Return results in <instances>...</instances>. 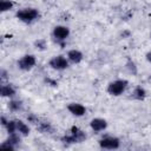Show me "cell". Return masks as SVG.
Segmentation results:
<instances>
[{
    "mask_svg": "<svg viewBox=\"0 0 151 151\" xmlns=\"http://www.w3.org/2000/svg\"><path fill=\"white\" fill-rule=\"evenodd\" d=\"M34 65H35V57L32 55V54H26V55H24V57L18 61L19 68H21V70H24V71L31 70Z\"/></svg>",
    "mask_w": 151,
    "mask_h": 151,
    "instance_id": "obj_5",
    "label": "cell"
},
{
    "mask_svg": "<svg viewBox=\"0 0 151 151\" xmlns=\"http://www.w3.org/2000/svg\"><path fill=\"white\" fill-rule=\"evenodd\" d=\"M37 130L41 133H51L53 131L51 124L47 122H38L37 123Z\"/></svg>",
    "mask_w": 151,
    "mask_h": 151,
    "instance_id": "obj_13",
    "label": "cell"
},
{
    "mask_svg": "<svg viewBox=\"0 0 151 151\" xmlns=\"http://www.w3.org/2000/svg\"><path fill=\"white\" fill-rule=\"evenodd\" d=\"M5 127L7 129L8 133H14V132H17V122L15 120H8L7 124L5 125Z\"/></svg>",
    "mask_w": 151,
    "mask_h": 151,
    "instance_id": "obj_18",
    "label": "cell"
},
{
    "mask_svg": "<svg viewBox=\"0 0 151 151\" xmlns=\"http://www.w3.org/2000/svg\"><path fill=\"white\" fill-rule=\"evenodd\" d=\"M7 122H8V120H6V118H5V117H1V124H2L4 126L7 124Z\"/></svg>",
    "mask_w": 151,
    "mask_h": 151,
    "instance_id": "obj_22",
    "label": "cell"
},
{
    "mask_svg": "<svg viewBox=\"0 0 151 151\" xmlns=\"http://www.w3.org/2000/svg\"><path fill=\"white\" fill-rule=\"evenodd\" d=\"M8 107H9L11 111L17 112V111H20L22 109V103L20 100H11L8 103Z\"/></svg>",
    "mask_w": 151,
    "mask_h": 151,
    "instance_id": "obj_16",
    "label": "cell"
},
{
    "mask_svg": "<svg viewBox=\"0 0 151 151\" xmlns=\"http://www.w3.org/2000/svg\"><path fill=\"white\" fill-rule=\"evenodd\" d=\"M7 78V72L5 71V70H1V79L4 80V79H6Z\"/></svg>",
    "mask_w": 151,
    "mask_h": 151,
    "instance_id": "obj_21",
    "label": "cell"
},
{
    "mask_svg": "<svg viewBox=\"0 0 151 151\" xmlns=\"http://www.w3.org/2000/svg\"><path fill=\"white\" fill-rule=\"evenodd\" d=\"M1 96L2 97H13L15 94V90L11 84L1 85Z\"/></svg>",
    "mask_w": 151,
    "mask_h": 151,
    "instance_id": "obj_12",
    "label": "cell"
},
{
    "mask_svg": "<svg viewBox=\"0 0 151 151\" xmlns=\"http://www.w3.org/2000/svg\"><path fill=\"white\" fill-rule=\"evenodd\" d=\"M35 46L40 50H44L46 47V42H45V40H38V41H35Z\"/></svg>",
    "mask_w": 151,
    "mask_h": 151,
    "instance_id": "obj_19",
    "label": "cell"
},
{
    "mask_svg": "<svg viewBox=\"0 0 151 151\" xmlns=\"http://www.w3.org/2000/svg\"><path fill=\"white\" fill-rule=\"evenodd\" d=\"M50 66L54 70H65L67 68L68 66V61L67 59L64 57V55H57V57H53L51 60H50Z\"/></svg>",
    "mask_w": 151,
    "mask_h": 151,
    "instance_id": "obj_6",
    "label": "cell"
},
{
    "mask_svg": "<svg viewBox=\"0 0 151 151\" xmlns=\"http://www.w3.org/2000/svg\"><path fill=\"white\" fill-rule=\"evenodd\" d=\"M17 18L24 22H32L39 17V12L35 8H22L17 12Z\"/></svg>",
    "mask_w": 151,
    "mask_h": 151,
    "instance_id": "obj_2",
    "label": "cell"
},
{
    "mask_svg": "<svg viewBox=\"0 0 151 151\" xmlns=\"http://www.w3.org/2000/svg\"><path fill=\"white\" fill-rule=\"evenodd\" d=\"M133 98H136V99H138V100H142V99H144L145 98V96H146V92H145V90L142 87V86H137L134 90H133Z\"/></svg>",
    "mask_w": 151,
    "mask_h": 151,
    "instance_id": "obj_15",
    "label": "cell"
},
{
    "mask_svg": "<svg viewBox=\"0 0 151 151\" xmlns=\"http://www.w3.org/2000/svg\"><path fill=\"white\" fill-rule=\"evenodd\" d=\"M67 110L73 114V116H77V117H81L85 114L86 112V109L85 106H83L81 104H78V103H71L67 105Z\"/></svg>",
    "mask_w": 151,
    "mask_h": 151,
    "instance_id": "obj_9",
    "label": "cell"
},
{
    "mask_svg": "<svg viewBox=\"0 0 151 151\" xmlns=\"http://www.w3.org/2000/svg\"><path fill=\"white\" fill-rule=\"evenodd\" d=\"M90 126H91V129H92L94 132H99V131H103V130L106 129L107 123H106L105 119H101V118H94V119L91 120Z\"/></svg>",
    "mask_w": 151,
    "mask_h": 151,
    "instance_id": "obj_10",
    "label": "cell"
},
{
    "mask_svg": "<svg viewBox=\"0 0 151 151\" xmlns=\"http://www.w3.org/2000/svg\"><path fill=\"white\" fill-rule=\"evenodd\" d=\"M67 58L73 64H78V63H80L83 60V53L80 51H78V50H71L67 53Z\"/></svg>",
    "mask_w": 151,
    "mask_h": 151,
    "instance_id": "obj_11",
    "label": "cell"
},
{
    "mask_svg": "<svg viewBox=\"0 0 151 151\" xmlns=\"http://www.w3.org/2000/svg\"><path fill=\"white\" fill-rule=\"evenodd\" d=\"M13 7V2L11 0H1L0 1V8H1V12H6L8 9H11Z\"/></svg>",
    "mask_w": 151,
    "mask_h": 151,
    "instance_id": "obj_17",
    "label": "cell"
},
{
    "mask_svg": "<svg viewBox=\"0 0 151 151\" xmlns=\"http://www.w3.org/2000/svg\"><path fill=\"white\" fill-rule=\"evenodd\" d=\"M146 60L151 63V52H149V53H146Z\"/></svg>",
    "mask_w": 151,
    "mask_h": 151,
    "instance_id": "obj_23",
    "label": "cell"
},
{
    "mask_svg": "<svg viewBox=\"0 0 151 151\" xmlns=\"http://www.w3.org/2000/svg\"><path fill=\"white\" fill-rule=\"evenodd\" d=\"M127 67L131 70V72L133 71V73H136V67H134V64H133V61L129 60V61H127Z\"/></svg>",
    "mask_w": 151,
    "mask_h": 151,
    "instance_id": "obj_20",
    "label": "cell"
},
{
    "mask_svg": "<svg viewBox=\"0 0 151 151\" xmlns=\"http://www.w3.org/2000/svg\"><path fill=\"white\" fill-rule=\"evenodd\" d=\"M19 143H20V137H19V134H17V133L14 132V133H9V137H8L4 143H1L0 146H1V147H6V149L14 150Z\"/></svg>",
    "mask_w": 151,
    "mask_h": 151,
    "instance_id": "obj_8",
    "label": "cell"
},
{
    "mask_svg": "<svg viewBox=\"0 0 151 151\" xmlns=\"http://www.w3.org/2000/svg\"><path fill=\"white\" fill-rule=\"evenodd\" d=\"M127 80L125 79H118V80H114L112 83L109 84L107 86V92L111 94V96H120L125 88L127 87Z\"/></svg>",
    "mask_w": 151,
    "mask_h": 151,
    "instance_id": "obj_3",
    "label": "cell"
},
{
    "mask_svg": "<svg viewBox=\"0 0 151 151\" xmlns=\"http://www.w3.org/2000/svg\"><path fill=\"white\" fill-rule=\"evenodd\" d=\"M68 34H70V29H68L67 27H65V26H57V27H54V29H53V37H54L55 40H57L58 42H60L63 46H64L63 41L66 40V38L68 37Z\"/></svg>",
    "mask_w": 151,
    "mask_h": 151,
    "instance_id": "obj_7",
    "label": "cell"
},
{
    "mask_svg": "<svg viewBox=\"0 0 151 151\" xmlns=\"http://www.w3.org/2000/svg\"><path fill=\"white\" fill-rule=\"evenodd\" d=\"M120 145V142L118 138L116 137H111V136H107V137H104L99 140V146L101 149H107V150H113V149H118Z\"/></svg>",
    "mask_w": 151,
    "mask_h": 151,
    "instance_id": "obj_4",
    "label": "cell"
},
{
    "mask_svg": "<svg viewBox=\"0 0 151 151\" xmlns=\"http://www.w3.org/2000/svg\"><path fill=\"white\" fill-rule=\"evenodd\" d=\"M86 139V134L77 126H72L68 134H65L61 138V142L65 144H73V143H81Z\"/></svg>",
    "mask_w": 151,
    "mask_h": 151,
    "instance_id": "obj_1",
    "label": "cell"
},
{
    "mask_svg": "<svg viewBox=\"0 0 151 151\" xmlns=\"http://www.w3.org/2000/svg\"><path fill=\"white\" fill-rule=\"evenodd\" d=\"M15 122H17V131L22 136H27L29 133V127L21 120H15Z\"/></svg>",
    "mask_w": 151,
    "mask_h": 151,
    "instance_id": "obj_14",
    "label": "cell"
}]
</instances>
